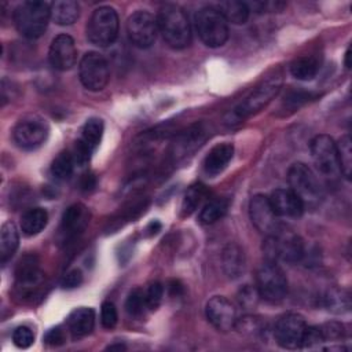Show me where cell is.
<instances>
[{
  "instance_id": "obj_1",
  "label": "cell",
  "mask_w": 352,
  "mask_h": 352,
  "mask_svg": "<svg viewBox=\"0 0 352 352\" xmlns=\"http://www.w3.org/2000/svg\"><path fill=\"white\" fill-rule=\"evenodd\" d=\"M158 32L165 43L175 48L183 50L191 43V26L187 14L176 4H165L157 15Z\"/></svg>"
},
{
  "instance_id": "obj_2",
  "label": "cell",
  "mask_w": 352,
  "mask_h": 352,
  "mask_svg": "<svg viewBox=\"0 0 352 352\" xmlns=\"http://www.w3.org/2000/svg\"><path fill=\"white\" fill-rule=\"evenodd\" d=\"M282 87V73L275 72L274 74L268 76L263 80L248 96L242 100L232 111L228 113L226 117V122L228 125L238 124L245 118L250 117L252 114L264 109L280 91Z\"/></svg>"
},
{
  "instance_id": "obj_3",
  "label": "cell",
  "mask_w": 352,
  "mask_h": 352,
  "mask_svg": "<svg viewBox=\"0 0 352 352\" xmlns=\"http://www.w3.org/2000/svg\"><path fill=\"white\" fill-rule=\"evenodd\" d=\"M50 18V4L44 1H23L14 11L16 30L30 40L38 38L45 32Z\"/></svg>"
},
{
  "instance_id": "obj_4",
  "label": "cell",
  "mask_w": 352,
  "mask_h": 352,
  "mask_svg": "<svg viewBox=\"0 0 352 352\" xmlns=\"http://www.w3.org/2000/svg\"><path fill=\"white\" fill-rule=\"evenodd\" d=\"M263 250L268 261L297 263L305 256L302 239L293 231L278 228L274 234L267 235Z\"/></svg>"
},
{
  "instance_id": "obj_5",
  "label": "cell",
  "mask_w": 352,
  "mask_h": 352,
  "mask_svg": "<svg viewBox=\"0 0 352 352\" xmlns=\"http://www.w3.org/2000/svg\"><path fill=\"white\" fill-rule=\"evenodd\" d=\"M118 15L111 7L96 8L87 23V38L98 47L111 45L118 36Z\"/></svg>"
},
{
  "instance_id": "obj_6",
  "label": "cell",
  "mask_w": 352,
  "mask_h": 352,
  "mask_svg": "<svg viewBox=\"0 0 352 352\" xmlns=\"http://www.w3.org/2000/svg\"><path fill=\"white\" fill-rule=\"evenodd\" d=\"M195 29L199 38L212 48L221 47L228 40V22L212 6L204 7L195 14Z\"/></svg>"
},
{
  "instance_id": "obj_7",
  "label": "cell",
  "mask_w": 352,
  "mask_h": 352,
  "mask_svg": "<svg viewBox=\"0 0 352 352\" xmlns=\"http://www.w3.org/2000/svg\"><path fill=\"white\" fill-rule=\"evenodd\" d=\"M287 182L290 190L300 198L304 208L319 204L322 198L320 184L308 165L302 162L293 164L287 170Z\"/></svg>"
},
{
  "instance_id": "obj_8",
  "label": "cell",
  "mask_w": 352,
  "mask_h": 352,
  "mask_svg": "<svg viewBox=\"0 0 352 352\" xmlns=\"http://www.w3.org/2000/svg\"><path fill=\"white\" fill-rule=\"evenodd\" d=\"M256 289L260 298L276 304L287 294V279L283 270L275 261H265L257 270Z\"/></svg>"
},
{
  "instance_id": "obj_9",
  "label": "cell",
  "mask_w": 352,
  "mask_h": 352,
  "mask_svg": "<svg viewBox=\"0 0 352 352\" xmlns=\"http://www.w3.org/2000/svg\"><path fill=\"white\" fill-rule=\"evenodd\" d=\"M78 76L88 91H102L110 78L109 63L99 52H87L80 60Z\"/></svg>"
},
{
  "instance_id": "obj_10",
  "label": "cell",
  "mask_w": 352,
  "mask_h": 352,
  "mask_svg": "<svg viewBox=\"0 0 352 352\" xmlns=\"http://www.w3.org/2000/svg\"><path fill=\"white\" fill-rule=\"evenodd\" d=\"M311 157L316 169L326 177H333L340 172L337 143L329 135H316L309 144Z\"/></svg>"
},
{
  "instance_id": "obj_11",
  "label": "cell",
  "mask_w": 352,
  "mask_h": 352,
  "mask_svg": "<svg viewBox=\"0 0 352 352\" xmlns=\"http://www.w3.org/2000/svg\"><path fill=\"white\" fill-rule=\"evenodd\" d=\"M126 34L129 41L139 48H148L158 34L157 18L148 11H136L126 21Z\"/></svg>"
},
{
  "instance_id": "obj_12",
  "label": "cell",
  "mask_w": 352,
  "mask_h": 352,
  "mask_svg": "<svg viewBox=\"0 0 352 352\" xmlns=\"http://www.w3.org/2000/svg\"><path fill=\"white\" fill-rule=\"evenodd\" d=\"M305 329L307 322L301 315L293 312L285 314L275 323L274 337L279 346L285 349H298L301 348Z\"/></svg>"
},
{
  "instance_id": "obj_13",
  "label": "cell",
  "mask_w": 352,
  "mask_h": 352,
  "mask_svg": "<svg viewBox=\"0 0 352 352\" xmlns=\"http://www.w3.org/2000/svg\"><path fill=\"white\" fill-rule=\"evenodd\" d=\"M48 136L47 122L36 116H30L18 121L12 131L14 142L23 150L38 148Z\"/></svg>"
},
{
  "instance_id": "obj_14",
  "label": "cell",
  "mask_w": 352,
  "mask_h": 352,
  "mask_svg": "<svg viewBox=\"0 0 352 352\" xmlns=\"http://www.w3.org/2000/svg\"><path fill=\"white\" fill-rule=\"evenodd\" d=\"M103 136V121L100 118H89L81 131L80 139L74 144L72 153L73 160L77 166H84L88 164L92 153L99 146Z\"/></svg>"
},
{
  "instance_id": "obj_15",
  "label": "cell",
  "mask_w": 352,
  "mask_h": 352,
  "mask_svg": "<svg viewBox=\"0 0 352 352\" xmlns=\"http://www.w3.org/2000/svg\"><path fill=\"white\" fill-rule=\"evenodd\" d=\"M205 314L209 323L219 331H230L238 322L235 305L223 296L212 297L206 304Z\"/></svg>"
},
{
  "instance_id": "obj_16",
  "label": "cell",
  "mask_w": 352,
  "mask_h": 352,
  "mask_svg": "<svg viewBox=\"0 0 352 352\" xmlns=\"http://www.w3.org/2000/svg\"><path fill=\"white\" fill-rule=\"evenodd\" d=\"M249 216L253 226L265 235L274 234L279 228L278 216L274 212L270 198L263 194H256L249 202Z\"/></svg>"
},
{
  "instance_id": "obj_17",
  "label": "cell",
  "mask_w": 352,
  "mask_h": 352,
  "mask_svg": "<svg viewBox=\"0 0 352 352\" xmlns=\"http://www.w3.org/2000/svg\"><path fill=\"white\" fill-rule=\"evenodd\" d=\"M44 276L34 254L23 256L15 268V286L21 296L30 294L43 282Z\"/></svg>"
},
{
  "instance_id": "obj_18",
  "label": "cell",
  "mask_w": 352,
  "mask_h": 352,
  "mask_svg": "<svg viewBox=\"0 0 352 352\" xmlns=\"http://www.w3.org/2000/svg\"><path fill=\"white\" fill-rule=\"evenodd\" d=\"M48 59L54 69L69 70L76 65L77 48L74 40L69 34L56 36L50 45Z\"/></svg>"
},
{
  "instance_id": "obj_19",
  "label": "cell",
  "mask_w": 352,
  "mask_h": 352,
  "mask_svg": "<svg viewBox=\"0 0 352 352\" xmlns=\"http://www.w3.org/2000/svg\"><path fill=\"white\" fill-rule=\"evenodd\" d=\"M91 219V213L88 208L82 204L70 205L62 214L60 221V235L65 241L76 238L80 232L85 230Z\"/></svg>"
},
{
  "instance_id": "obj_20",
  "label": "cell",
  "mask_w": 352,
  "mask_h": 352,
  "mask_svg": "<svg viewBox=\"0 0 352 352\" xmlns=\"http://www.w3.org/2000/svg\"><path fill=\"white\" fill-rule=\"evenodd\" d=\"M278 217H298L304 212V205L290 188H276L268 197Z\"/></svg>"
},
{
  "instance_id": "obj_21",
  "label": "cell",
  "mask_w": 352,
  "mask_h": 352,
  "mask_svg": "<svg viewBox=\"0 0 352 352\" xmlns=\"http://www.w3.org/2000/svg\"><path fill=\"white\" fill-rule=\"evenodd\" d=\"M234 155V146L230 143L216 144L204 160V172L213 177L221 173Z\"/></svg>"
},
{
  "instance_id": "obj_22",
  "label": "cell",
  "mask_w": 352,
  "mask_h": 352,
  "mask_svg": "<svg viewBox=\"0 0 352 352\" xmlns=\"http://www.w3.org/2000/svg\"><path fill=\"white\" fill-rule=\"evenodd\" d=\"M221 263H223V270L228 278L231 279L239 278L246 268V258L242 248L234 242L228 243L223 250Z\"/></svg>"
},
{
  "instance_id": "obj_23",
  "label": "cell",
  "mask_w": 352,
  "mask_h": 352,
  "mask_svg": "<svg viewBox=\"0 0 352 352\" xmlns=\"http://www.w3.org/2000/svg\"><path fill=\"white\" fill-rule=\"evenodd\" d=\"M95 326V312L92 308H77L67 316V329L74 338L88 336Z\"/></svg>"
},
{
  "instance_id": "obj_24",
  "label": "cell",
  "mask_w": 352,
  "mask_h": 352,
  "mask_svg": "<svg viewBox=\"0 0 352 352\" xmlns=\"http://www.w3.org/2000/svg\"><path fill=\"white\" fill-rule=\"evenodd\" d=\"M51 19L60 25H72L78 19L80 15V6L73 0H58L50 4Z\"/></svg>"
},
{
  "instance_id": "obj_25",
  "label": "cell",
  "mask_w": 352,
  "mask_h": 352,
  "mask_svg": "<svg viewBox=\"0 0 352 352\" xmlns=\"http://www.w3.org/2000/svg\"><path fill=\"white\" fill-rule=\"evenodd\" d=\"M19 245L18 228L12 221H7L1 226L0 231V260L6 264L16 252Z\"/></svg>"
},
{
  "instance_id": "obj_26",
  "label": "cell",
  "mask_w": 352,
  "mask_h": 352,
  "mask_svg": "<svg viewBox=\"0 0 352 352\" xmlns=\"http://www.w3.org/2000/svg\"><path fill=\"white\" fill-rule=\"evenodd\" d=\"M214 8L223 15V18L227 22L235 23V25H243L248 18H249V7L243 1H235V0H228V1H220L214 6Z\"/></svg>"
},
{
  "instance_id": "obj_27",
  "label": "cell",
  "mask_w": 352,
  "mask_h": 352,
  "mask_svg": "<svg viewBox=\"0 0 352 352\" xmlns=\"http://www.w3.org/2000/svg\"><path fill=\"white\" fill-rule=\"evenodd\" d=\"M48 223V213L43 208H32L22 214L21 230L25 235L32 236L45 228Z\"/></svg>"
},
{
  "instance_id": "obj_28",
  "label": "cell",
  "mask_w": 352,
  "mask_h": 352,
  "mask_svg": "<svg viewBox=\"0 0 352 352\" xmlns=\"http://www.w3.org/2000/svg\"><path fill=\"white\" fill-rule=\"evenodd\" d=\"M319 70V63L314 56H301L292 62L290 73L294 78L308 81L312 80Z\"/></svg>"
},
{
  "instance_id": "obj_29",
  "label": "cell",
  "mask_w": 352,
  "mask_h": 352,
  "mask_svg": "<svg viewBox=\"0 0 352 352\" xmlns=\"http://www.w3.org/2000/svg\"><path fill=\"white\" fill-rule=\"evenodd\" d=\"M206 187L201 183H195L192 186L188 187V190L184 194L183 198V204H182V216H190L191 213H194L198 206L201 205V202L204 201V198L206 197Z\"/></svg>"
},
{
  "instance_id": "obj_30",
  "label": "cell",
  "mask_w": 352,
  "mask_h": 352,
  "mask_svg": "<svg viewBox=\"0 0 352 352\" xmlns=\"http://www.w3.org/2000/svg\"><path fill=\"white\" fill-rule=\"evenodd\" d=\"M74 166H76V162L73 160L72 153L62 151L52 161L51 173L56 180H66L72 176V173L74 170Z\"/></svg>"
},
{
  "instance_id": "obj_31",
  "label": "cell",
  "mask_w": 352,
  "mask_h": 352,
  "mask_svg": "<svg viewBox=\"0 0 352 352\" xmlns=\"http://www.w3.org/2000/svg\"><path fill=\"white\" fill-rule=\"evenodd\" d=\"M324 305L329 311L336 312V314H344L349 309L351 301H349V294L342 290V289H331L329 290L324 297Z\"/></svg>"
},
{
  "instance_id": "obj_32",
  "label": "cell",
  "mask_w": 352,
  "mask_h": 352,
  "mask_svg": "<svg viewBox=\"0 0 352 352\" xmlns=\"http://www.w3.org/2000/svg\"><path fill=\"white\" fill-rule=\"evenodd\" d=\"M228 208V202L226 199H212L201 209L199 213V221L204 224H212L217 220H220Z\"/></svg>"
},
{
  "instance_id": "obj_33",
  "label": "cell",
  "mask_w": 352,
  "mask_h": 352,
  "mask_svg": "<svg viewBox=\"0 0 352 352\" xmlns=\"http://www.w3.org/2000/svg\"><path fill=\"white\" fill-rule=\"evenodd\" d=\"M337 154H338V164L340 172L346 177L351 179L352 173V143L348 135L342 136L337 143Z\"/></svg>"
},
{
  "instance_id": "obj_34",
  "label": "cell",
  "mask_w": 352,
  "mask_h": 352,
  "mask_svg": "<svg viewBox=\"0 0 352 352\" xmlns=\"http://www.w3.org/2000/svg\"><path fill=\"white\" fill-rule=\"evenodd\" d=\"M125 309L126 312L133 316V318H140L144 311L147 309V304H146V297H144V290L136 287L133 289L129 296L126 297L125 301Z\"/></svg>"
},
{
  "instance_id": "obj_35",
  "label": "cell",
  "mask_w": 352,
  "mask_h": 352,
  "mask_svg": "<svg viewBox=\"0 0 352 352\" xmlns=\"http://www.w3.org/2000/svg\"><path fill=\"white\" fill-rule=\"evenodd\" d=\"M324 338L319 326H307L301 348L304 349H323Z\"/></svg>"
},
{
  "instance_id": "obj_36",
  "label": "cell",
  "mask_w": 352,
  "mask_h": 352,
  "mask_svg": "<svg viewBox=\"0 0 352 352\" xmlns=\"http://www.w3.org/2000/svg\"><path fill=\"white\" fill-rule=\"evenodd\" d=\"M144 297H146L147 309H150V311L157 309L164 297V286L160 282L150 283L148 287L144 290Z\"/></svg>"
},
{
  "instance_id": "obj_37",
  "label": "cell",
  "mask_w": 352,
  "mask_h": 352,
  "mask_svg": "<svg viewBox=\"0 0 352 352\" xmlns=\"http://www.w3.org/2000/svg\"><path fill=\"white\" fill-rule=\"evenodd\" d=\"M320 327V331L324 338V344L327 342H337L338 340L344 338V326L338 322H327Z\"/></svg>"
},
{
  "instance_id": "obj_38",
  "label": "cell",
  "mask_w": 352,
  "mask_h": 352,
  "mask_svg": "<svg viewBox=\"0 0 352 352\" xmlns=\"http://www.w3.org/2000/svg\"><path fill=\"white\" fill-rule=\"evenodd\" d=\"M12 342L21 349L29 348L34 342V334L30 327L19 326L12 333Z\"/></svg>"
},
{
  "instance_id": "obj_39",
  "label": "cell",
  "mask_w": 352,
  "mask_h": 352,
  "mask_svg": "<svg viewBox=\"0 0 352 352\" xmlns=\"http://www.w3.org/2000/svg\"><path fill=\"white\" fill-rule=\"evenodd\" d=\"M235 327H239L241 331H243V333H246V334L257 336V334H261V333H263V330H264V323H263L258 318H254V316H245V318L238 319Z\"/></svg>"
},
{
  "instance_id": "obj_40",
  "label": "cell",
  "mask_w": 352,
  "mask_h": 352,
  "mask_svg": "<svg viewBox=\"0 0 352 352\" xmlns=\"http://www.w3.org/2000/svg\"><path fill=\"white\" fill-rule=\"evenodd\" d=\"M118 314L117 308L111 301H104L100 308V322L104 329H113L117 324Z\"/></svg>"
},
{
  "instance_id": "obj_41",
  "label": "cell",
  "mask_w": 352,
  "mask_h": 352,
  "mask_svg": "<svg viewBox=\"0 0 352 352\" xmlns=\"http://www.w3.org/2000/svg\"><path fill=\"white\" fill-rule=\"evenodd\" d=\"M258 298H260V296H258L257 289L250 286V285H246L245 287H242L239 294H238V301H239L241 307H243L245 309L254 308Z\"/></svg>"
},
{
  "instance_id": "obj_42",
  "label": "cell",
  "mask_w": 352,
  "mask_h": 352,
  "mask_svg": "<svg viewBox=\"0 0 352 352\" xmlns=\"http://www.w3.org/2000/svg\"><path fill=\"white\" fill-rule=\"evenodd\" d=\"M82 283V272L77 268L69 271L62 279L63 289H76Z\"/></svg>"
},
{
  "instance_id": "obj_43",
  "label": "cell",
  "mask_w": 352,
  "mask_h": 352,
  "mask_svg": "<svg viewBox=\"0 0 352 352\" xmlns=\"http://www.w3.org/2000/svg\"><path fill=\"white\" fill-rule=\"evenodd\" d=\"M44 341L48 344V345H52V346H59L65 342V331L62 330V327L56 326L51 330H48V333L45 334V338Z\"/></svg>"
},
{
  "instance_id": "obj_44",
  "label": "cell",
  "mask_w": 352,
  "mask_h": 352,
  "mask_svg": "<svg viewBox=\"0 0 352 352\" xmlns=\"http://www.w3.org/2000/svg\"><path fill=\"white\" fill-rule=\"evenodd\" d=\"M168 289H169V293H170V296H179V294H182L183 293V286L177 282V280H172L170 283H169V286H168Z\"/></svg>"
},
{
  "instance_id": "obj_45",
  "label": "cell",
  "mask_w": 352,
  "mask_h": 352,
  "mask_svg": "<svg viewBox=\"0 0 352 352\" xmlns=\"http://www.w3.org/2000/svg\"><path fill=\"white\" fill-rule=\"evenodd\" d=\"M95 177L92 176V175H85L84 176V179H82V183H81V187L84 188V190H91V188H94L95 187Z\"/></svg>"
},
{
  "instance_id": "obj_46",
  "label": "cell",
  "mask_w": 352,
  "mask_h": 352,
  "mask_svg": "<svg viewBox=\"0 0 352 352\" xmlns=\"http://www.w3.org/2000/svg\"><path fill=\"white\" fill-rule=\"evenodd\" d=\"M160 230H161V224H160L158 221H151V223L147 226V228H146V231H147L148 235H154V234H157Z\"/></svg>"
},
{
  "instance_id": "obj_47",
  "label": "cell",
  "mask_w": 352,
  "mask_h": 352,
  "mask_svg": "<svg viewBox=\"0 0 352 352\" xmlns=\"http://www.w3.org/2000/svg\"><path fill=\"white\" fill-rule=\"evenodd\" d=\"M107 349H109V351H114V349H117V351H125L126 348H125V345H122V344H114V345H109Z\"/></svg>"
},
{
  "instance_id": "obj_48",
  "label": "cell",
  "mask_w": 352,
  "mask_h": 352,
  "mask_svg": "<svg viewBox=\"0 0 352 352\" xmlns=\"http://www.w3.org/2000/svg\"><path fill=\"white\" fill-rule=\"evenodd\" d=\"M349 56H351V50L348 48L346 52H345V66L349 67Z\"/></svg>"
}]
</instances>
